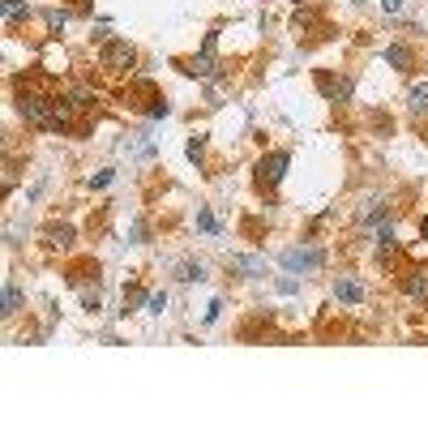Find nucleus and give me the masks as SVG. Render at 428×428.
<instances>
[{
	"instance_id": "1",
	"label": "nucleus",
	"mask_w": 428,
	"mask_h": 428,
	"mask_svg": "<svg viewBox=\"0 0 428 428\" xmlns=\"http://www.w3.org/2000/svg\"><path fill=\"white\" fill-rule=\"evenodd\" d=\"M22 116H26L31 129H52V120H56V99H47V94H22Z\"/></svg>"
},
{
	"instance_id": "2",
	"label": "nucleus",
	"mask_w": 428,
	"mask_h": 428,
	"mask_svg": "<svg viewBox=\"0 0 428 428\" xmlns=\"http://www.w3.org/2000/svg\"><path fill=\"white\" fill-rule=\"evenodd\" d=\"M99 65H103L108 73H124V69H133V65H137V52H133L129 43L112 39V43H103V52H99Z\"/></svg>"
},
{
	"instance_id": "3",
	"label": "nucleus",
	"mask_w": 428,
	"mask_h": 428,
	"mask_svg": "<svg viewBox=\"0 0 428 428\" xmlns=\"http://www.w3.org/2000/svg\"><path fill=\"white\" fill-rule=\"evenodd\" d=\"M317 266H321V248H313V244H300V248L283 253V270H291V274H313Z\"/></svg>"
},
{
	"instance_id": "4",
	"label": "nucleus",
	"mask_w": 428,
	"mask_h": 428,
	"mask_svg": "<svg viewBox=\"0 0 428 428\" xmlns=\"http://www.w3.org/2000/svg\"><path fill=\"white\" fill-rule=\"evenodd\" d=\"M287 163H291V155H287V150H274V155H262V163H257V180H262V185H279V180H283V171H287Z\"/></svg>"
},
{
	"instance_id": "5",
	"label": "nucleus",
	"mask_w": 428,
	"mask_h": 428,
	"mask_svg": "<svg viewBox=\"0 0 428 428\" xmlns=\"http://www.w3.org/2000/svg\"><path fill=\"white\" fill-rule=\"evenodd\" d=\"M364 296H368V287L360 279H334V300H343V305H360Z\"/></svg>"
},
{
	"instance_id": "6",
	"label": "nucleus",
	"mask_w": 428,
	"mask_h": 428,
	"mask_svg": "<svg viewBox=\"0 0 428 428\" xmlns=\"http://www.w3.org/2000/svg\"><path fill=\"white\" fill-rule=\"evenodd\" d=\"M185 73H193V78H214V73H219V65H214V52L189 56V60H185Z\"/></svg>"
},
{
	"instance_id": "7",
	"label": "nucleus",
	"mask_w": 428,
	"mask_h": 428,
	"mask_svg": "<svg viewBox=\"0 0 428 428\" xmlns=\"http://www.w3.org/2000/svg\"><path fill=\"white\" fill-rule=\"evenodd\" d=\"M317 86H321L325 99H334V103H347V99H351V82H347V78H339V82H334V78H321Z\"/></svg>"
},
{
	"instance_id": "8",
	"label": "nucleus",
	"mask_w": 428,
	"mask_h": 428,
	"mask_svg": "<svg viewBox=\"0 0 428 428\" xmlns=\"http://www.w3.org/2000/svg\"><path fill=\"white\" fill-rule=\"evenodd\" d=\"M402 291H407L411 300H428V270H411L407 283H402Z\"/></svg>"
},
{
	"instance_id": "9",
	"label": "nucleus",
	"mask_w": 428,
	"mask_h": 428,
	"mask_svg": "<svg viewBox=\"0 0 428 428\" xmlns=\"http://www.w3.org/2000/svg\"><path fill=\"white\" fill-rule=\"evenodd\" d=\"M407 112H411V116H424V112H428V82L411 86V94H407Z\"/></svg>"
},
{
	"instance_id": "10",
	"label": "nucleus",
	"mask_w": 428,
	"mask_h": 428,
	"mask_svg": "<svg viewBox=\"0 0 428 428\" xmlns=\"http://www.w3.org/2000/svg\"><path fill=\"white\" fill-rule=\"evenodd\" d=\"M232 270H244L248 279H262V274H266V262H262V257H232Z\"/></svg>"
},
{
	"instance_id": "11",
	"label": "nucleus",
	"mask_w": 428,
	"mask_h": 428,
	"mask_svg": "<svg viewBox=\"0 0 428 428\" xmlns=\"http://www.w3.org/2000/svg\"><path fill=\"white\" fill-rule=\"evenodd\" d=\"M386 60L394 65V69H411V52L402 43H394V47H386Z\"/></svg>"
},
{
	"instance_id": "12",
	"label": "nucleus",
	"mask_w": 428,
	"mask_h": 428,
	"mask_svg": "<svg viewBox=\"0 0 428 428\" xmlns=\"http://www.w3.org/2000/svg\"><path fill=\"white\" fill-rule=\"evenodd\" d=\"M17 309H22V287L9 283V287H5V317H13Z\"/></svg>"
},
{
	"instance_id": "13",
	"label": "nucleus",
	"mask_w": 428,
	"mask_h": 428,
	"mask_svg": "<svg viewBox=\"0 0 428 428\" xmlns=\"http://www.w3.org/2000/svg\"><path fill=\"white\" fill-rule=\"evenodd\" d=\"M163 309H167V291H150V296H146V313H155V317H159Z\"/></svg>"
},
{
	"instance_id": "14",
	"label": "nucleus",
	"mask_w": 428,
	"mask_h": 428,
	"mask_svg": "<svg viewBox=\"0 0 428 428\" xmlns=\"http://www.w3.org/2000/svg\"><path fill=\"white\" fill-rule=\"evenodd\" d=\"M180 279H185V283H201V279H206V270H201L197 262H185V266H180Z\"/></svg>"
},
{
	"instance_id": "15",
	"label": "nucleus",
	"mask_w": 428,
	"mask_h": 428,
	"mask_svg": "<svg viewBox=\"0 0 428 428\" xmlns=\"http://www.w3.org/2000/svg\"><path fill=\"white\" fill-rule=\"evenodd\" d=\"M17 17H31V9L22 0H5V22H17Z\"/></svg>"
},
{
	"instance_id": "16",
	"label": "nucleus",
	"mask_w": 428,
	"mask_h": 428,
	"mask_svg": "<svg viewBox=\"0 0 428 428\" xmlns=\"http://www.w3.org/2000/svg\"><path fill=\"white\" fill-rule=\"evenodd\" d=\"M47 240H52L56 248H65V244L73 240V228H65V223H60V228H52V232H47Z\"/></svg>"
},
{
	"instance_id": "17",
	"label": "nucleus",
	"mask_w": 428,
	"mask_h": 428,
	"mask_svg": "<svg viewBox=\"0 0 428 428\" xmlns=\"http://www.w3.org/2000/svg\"><path fill=\"white\" fill-rule=\"evenodd\" d=\"M43 17H47V26H52V35H56V31L65 26V22H69V13H65V9H47Z\"/></svg>"
},
{
	"instance_id": "18",
	"label": "nucleus",
	"mask_w": 428,
	"mask_h": 428,
	"mask_svg": "<svg viewBox=\"0 0 428 428\" xmlns=\"http://www.w3.org/2000/svg\"><path fill=\"white\" fill-rule=\"evenodd\" d=\"M197 228H201V232H219V223H214L210 210H197Z\"/></svg>"
},
{
	"instance_id": "19",
	"label": "nucleus",
	"mask_w": 428,
	"mask_h": 428,
	"mask_svg": "<svg viewBox=\"0 0 428 428\" xmlns=\"http://www.w3.org/2000/svg\"><path fill=\"white\" fill-rule=\"evenodd\" d=\"M201 155H206V137H193V142H189V159L201 163Z\"/></svg>"
},
{
	"instance_id": "20",
	"label": "nucleus",
	"mask_w": 428,
	"mask_h": 428,
	"mask_svg": "<svg viewBox=\"0 0 428 428\" xmlns=\"http://www.w3.org/2000/svg\"><path fill=\"white\" fill-rule=\"evenodd\" d=\"M142 287H124V309H133V305H142Z\"/></svg>"
},
{
	"instance_id": "21",
	"label": "nucleus",
	"mask_w": 428,
	"mask_h": 428,
	"mask_svg": "<svg viewBox=\"0 0 428 428\" xmlns=\"http://www.w3.org/2000/svg\"><path fill=\"white\" fill-rule=\"evenodd\" d=\"M313 22H317L313 13H296V31H309V26H313Z\"/></svg>"
},
{
	"instance_id": "22",
	"label": "nucleus",
	"mask_w": 428,
	"mask_h": 428,
	"mask_svg": "<svg viewBox=\"0 0 428 428\" xmlns=\"http://www.w3.org/2000/svg\"><path fill=\"white\" fill-rule=\"evenodd\" d=\"M112 180V171H99V176H90V189H103Z\"/></svg>"
},
{
	"instance_id": "23",
	"label": "nucleus",
	"mask_w": 428,
	"mask_h": 428,
	"mask_svg": "<svg viewBox=\"0 0 428 428\" xmlns=\"http://www.w3.org/2000/svg\"><path fill=\"white\" fill-rule=\"evenodd\" d=\"M402 5H407V0H386V13H402Z\"/></svg>"
}]
</instances>
